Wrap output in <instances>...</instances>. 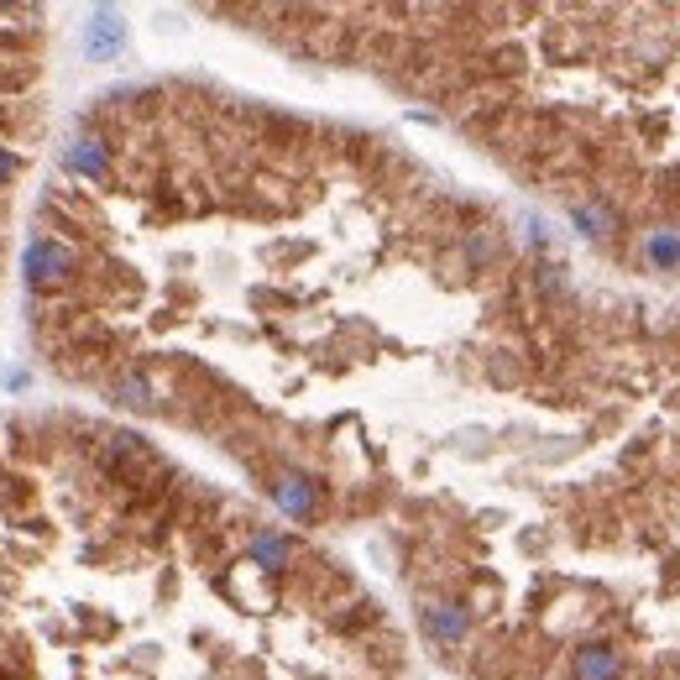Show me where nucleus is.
<instances>
[{"instance_id": "obj_1", "label": "nucleus", "mask_w": 680, "mask_h": 680, "mask_svg": "<svg viewBox=\"0 0 680 680\" xmlns=\"http://www.w3.org/2000/svg\"><path fill=\"white\" fill-rule=\"evenodd\" d=\"M22 278L32 293H47V288H64L73 278V246L53 241V235H32L22 257Z\"/></svg>"}, {"instance_id": "obj_2", "label": "nucleus", "mask_w": 680, "mask_h": 680, "mask_svg": "<svg viewBox=\"0 0 680 680\" xmlns=\"http://www.w3.org/2000/svg\"><path fill=\"white\" fill-rule=\"evenodd\" d=\"M84 53H90L94 64H111L126 53V22H120V11H94L90 22H84Z\"/></svg>"}, {"instance_id": "obj_3", "label": "nucleus", "mask_w": 680, "mask_h": 680, "mask_svg": "<svg viewBox=\"0 0 680 680\" xmlns=\"http://www.w3.org/2000/svg\"><path fill=\"white\" fill-rule=\"evenodd\" d=\"M273 503H278L288 518H314V508H320V487H314L309 476H299V471H288V476L273 482Z\"/></svg>"}, {"instance_id": "obj_4", "label": "nucleus", "mask_w": 680, "mask_h": 680, "mask_svg": "<svg viewBox=\"0 0 680 680\" xmlns=\"http://www.w3.org/2000/svg\"><path fill=\"white\" fill-rule=\"evenodd\" d=\"M424 634L435 638V644H461V638L471 634L466 608H456V602H429V608H424Z\"/></svg>"}, {"instance_id": "obj_5", "label": "nucleus", "mask_w": 680, "mask_h": 680, "mask_svg": "<svg viewBox=\"0 0 680 680\" xmlns=\"http://www.w3.org/2000/svg\"><path fill=\"white\" fill-rule=\"evenodd\" d=\"M623 676V655L612 644H587L576 649V680H618Z\"/></svg>"}, {"instance_id": "obj_6", "label": "nucleus", "mask_w": 680, "mask_h": 680, "mask_svg": "<svg viewBox=\"0 0 680 680\" xmlns=\"http://www.w3.org/2000/svg\"><path fill=\"white\" fill-rule=\"evenodd\" d=\"M644 262H649L655 273H676L680 267V231L676 226H659V231L644 235Z\"/></svg>"}, {"instance_id": "obj_7", "label": "nucleus", "mask_w": 680, "mask_h": 680, "mask_svg": "<svg viewBox=\"0 0 680 680\" xmlns=\"http://www.w3.org/2000/svg\"><path fill=\"white\" fill-rule=\"evenodd\" d=\"M69 168L90 173V178H105V173H111V158H105V147H100L94 137H84V141H73L69 147Z\"/></svg>"}, {"instance_id": "obj_8", "label": "nucleus", "mask_w": 680, "mask_h": 680, "mask_svg": "<svg viewBox=\"0 0 680 680\" xmlns=\"http://www.w3.org/2000/svg\"><path fill=\"white\" fill-rule=\"evenodd\" d=\"M570 220H576L587 235H612V226H618L612 210L608 205H597V199H576V205H570Z\"/></svg>"}, {"instance_id": "obj_9", "label": "nucleus", "mask_w": 680, "mask_h": 680, "mask_svg": "<svg viewBox=\"0 0 680 680\" xmlns=\"http://www.w3.org/2000/svg\"><path fill=\"white\" fill-rule=\"evenodd\" d=\"M252 561L267 565V570H278V565L293 561V544L283 540V534H257V540H252Z\"/></svg>"}, {"instance_id": "obj_10", "label": "nucleus", "mask_w": 680, "mask_h": 680, "mask_svg": "<svg viewBox=\"0 0 680 680\" xmlns=\"http://www.w3.org/2000/svg\"><path fill=\"white\" fill-rule=\"evenodd\" d=\"M120 399L131 403V408H152V382L141 372H131V377H120Z\"/></svg>"}, {"instance_id": "obj_11", "label": "nucleus", "mask_w": 680, "mask_h": 680, "mask_svg": "<svg viewBox=\"0 0 680 680\" xmlns=\"http://www.w3.org/2000/svg\"><path fill=\"white\" fill-rule=\"evenodd\" d=\"M16 173H22V163H16V158H11V152H5V147H0V184H11V178H16Z\"/></svg>"}]
</instances>
